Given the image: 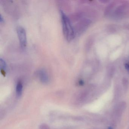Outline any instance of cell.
Here are the masks:
<instances>
[{"instance_id":"1","label":"cell","mask_w":129,"mask_h":129,"mask_svg":"<svg viewBox=\"0 0 129 129\" xmlns=\"http://www.w3.org/2000/svg\"><path fill=\"white\" fill-rule=\"evenodd\" d=\"M60 15L64 36L68 42H70L74 38V28L68 17L62 10H60Z\"/></svg>"},{"instance_id":"2","label":"cell","mask_w":129,"mask_h":129,"mask_svg":"<svg viewBox=\"0 0 129 129\" xmlns=\"http://www.w3.org/2000/svg\"><path fill=\"white\" fill-rule=\"evenodd\" d=\"M126 107V103L124 102L120 103L115 106L113 113V118L114 122L119 120Z\"/></svg>"},{"instance_id":"3","label":"cell","mask_w":129,"mask_h":129,"mask_svg":"<svg viewBox=\"0 0 129 129\" xmlns=\"http://www.w3.org/2000/svg\"><path fill=\"white\" fill-rule=\"evenodd\" d=\"M17 33L20 46L22 48H25L27 46V43L25 29L22 26H18L17 28Z\"/></svg>"},{"instance_id":"4","label":"cell","mask_w":129,"mask_h":129,"mask_svg":"<svg viewBox=\"0 0 129 129\" xmlns=\"http://www.w3.org/2000/svg\"><path fill=\"white\" fill-rule=\"evenodd\" d=\"M37 75L40 80L44 83H48L49 80V76L46 71L44 69H41L38 71Z\"/></svg>"},{"instance_id":"5","label":"cell","mask_w":129,"mask_h":129,"mask_svg":"<svg viewBox=\"0 0 129 129\" xmlns=\"http://www.w3.org/2000/svg\"><path fill=\"white\" fill-rule=\"evenodd\" d=\"M126 5L122 4L119 6L115 11V15L117 17H120L124 14L125 9H126Z\"/></svg>"},{"instance_id":"6","label":"cell","mask_w":129,"mask_h":129,"mask_svg":"<svg viewBox=\"0 0 129 129\" xmlns=\"http://www.w3.org/2000/svg\"><path fill=\"white\" fill-rule=\"evenodd\" d=\"M0 68L1 73L3 74V75H5L6 74V71L7 69V66L6 61L2 58H1L0 59Z\"/></svg>"},{"instance_id":"7","label":"cell","mask_w":129,"mask_h":129,"mask_svg":"<svg viewBox=\"0 0 129 129\" xmlns=\"http://www.w3.org/2000/svg\"><path fill=\"white\" fill-rule=\"evenodd\" d=\"M23 90V86L21 81H19L17 83L16 86V95L18 97H20L22 94Z\"/></svg>"},{"instance_id":"8","label":"cell","mask_w":129,"mask_h":129,"mask_svg":"<svg viewBox=\"0 0 129 129\" xmlns=\"http://www.w3.org/2000/svg\"><path fill=\"white\" fill-rule=\"evenodd\" d=\"M114 4H109L108 6H107V8L106 9L105 11V14L106 15H107L110 13L111 10H112V9L114 7Z\"/></svg>"},{"instance_id":"9","label":"cell","mask_w":129,"mask_h":129,"mask_svg":"<svg viewBox=\"0 0 129 129\" xmlns=\"http://www.w3.org/2000/svg\"><path fill=\"white\" fill-rule=\"evenodd\" d=\"M125 68L128 72H129V64L128 63H126L125 64Z\"/></svg>"},{"instance_id":"10","label":"cell","mask_w":129,"mask_h":129,"mask_svg":"<svg viewBox=\"0 0 129 129\" xmlns=\"http://www.w3.org/2000/svg\"><path fill=\"white\" fill-rule=\"evenodd\" d=\"M123 84L124 86L125 87H127L128 83H127V81L126 80H125L124 81Z\"/></svg>"},{"instance_id":"11","label":"cell","mask_w":129,"mask_h":129,"mask_svg":"<svg viewBox=\"0 0 129 129\" xmlns=\"http://www.w3.org/2000/svg\"><path fill=\"white\" fill-rule=\"evenodd\" d=\"M4 19L2 17V16L1 15V16H0V22L1 23L3 22Z\"/></svg>"}]
</instances>
